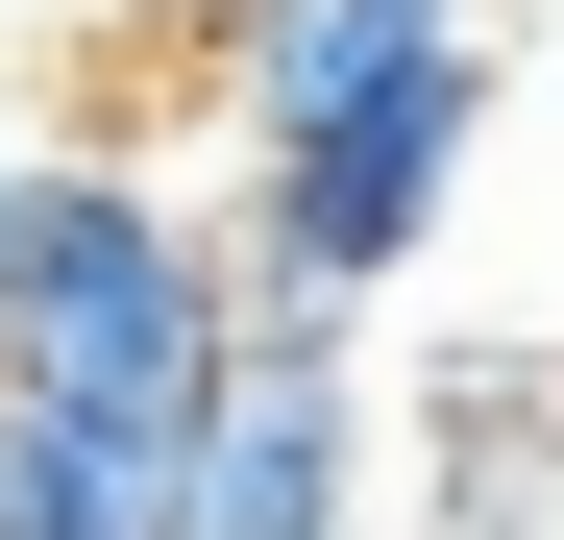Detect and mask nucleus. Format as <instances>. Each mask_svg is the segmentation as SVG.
Returning a JSON list of instances; mask_svg holds the SVG:
<instances>
[{"label": "nucleus", "instance_id": "f257e3e1", "mask_svg": "<svg viewBox=\"0 0 564 540\" xmlns=\"http://www.w3.org/2000/svg\"><path fill=\"white\" fill-rule=\"evenodd\" d=\"M221 344H246V270H221V222L172 172L74 148V123H0V393L172 442L221 393Z\"/></svg>", "mask_w": 564, "mask_h": 540}, {"label": "nucleus", "instance_id": "f03ea898", "mask_svg": "<svg viewBox=\"0 0 564 540\" xmlns=\"http://www.w3.org/2000/svg\"><path fill=\"white\" fill-rule=\"evenodd\" d=\"M466 148H491V50L393 74V99H319V123H246V172H221V270H246V295H295V320L393 295V270L442 246V197H466Z\"/></svg>", "mask_w": 564, "mask_h": 540}, {"label": "nucleus", "instance_id": "7ed1b4c3", "mask_svg": "<svg viewBox=\"0 0 564 540\" xmlns=\"http://www.w3.org/2000/svg\"><path fill=\"white\" fill-rule=\"evenodd\" d=\"M344 467H368V369H344V320L246 295L221 393L172 418V540H344Z\"/></svg>", "mask_w": 564, "mask_h": 540}, {"label": "nucleus", "instance_id": "20e7f679", "mask_svg": "<svg viewBox=\"0 0 564 540\" xmlns=\"http://www.w3.org/2000/svg\"><path fill=\"white\" fill-rule=\"evenodd\" d=\"M491 50V0H221V123H319V99H393V74Z\"/></svg>", "mask_w": 564, "mask_h": 540}, {"label": "nucleus", "instance_id": "39448f33", "mask_svg": "<svg viewBox=\"0 0 564 540\" xmlns=\"http://www.w3.org/2000/svg\"><path fill=\"white\" fill-rule=\"evenodd\" d=\"M417 442H442V516H540L564 492V344H442Z\"/></svg>", "mask_w": 564, "mask_h": 540}]
</instances>
